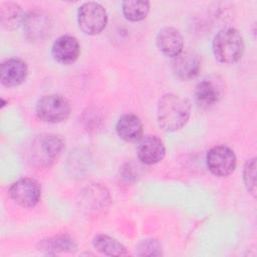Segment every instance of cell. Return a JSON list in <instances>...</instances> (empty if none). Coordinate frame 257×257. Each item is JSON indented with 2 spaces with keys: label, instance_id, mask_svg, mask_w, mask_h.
Listing matches in <instances>:
<instances>
[{
  "label": "cell",
  "instance_id": "1",
  "mask_svg": "<svg viewBox=\"0 0 257 257\" xmlns=\"http://www.w3.org/2000/svg\"><path fill=\"white\" fill-rule=\"evenodd\" d=\"M190 114V101L181 95L168 93L159 100L157 118L164 131L176 132L182 128L189 120Z\"/></svg>",
  "mask_w": 257,
  "mask_h": 257
},
{
  "label": "cell",
  "instance_id": "2",
  "mask_svg": "<svg viewBox=\"0 0 257 257\" xmlns=\"http://www.w3.org/2000/svg\"><path fill=\"white\" fill-rule=\"evenodd\" d=\"M244 41L241 33L235 28L221 29L213 39V53L215 58L231 64L237 62L243 55Z\"/></svg>",
  "mask_w": 257,
  "mask_h": 257
},
{
  "label": "cell",
  "instance_id": "3",
  "mask_svg": "<svg viewBox=\"0 0 257 257\" xmlns=\"http://www.w3.org/2000/svg\"><path fill=\"white\" fill-rule=\"evenodd\" d=\"M64 143L55 135L38 136L32 143L30 149V160L39 168L50 167L60 156Z\"/></svg>",
  "mask_w": 257,
  "mask_h": 257
},
{
  "label": "cell",
  "instance_id": "4",
  "mask_svg": "<svg viewBox=\"0 0 257 257\" xmlns=\"http://www.w3.org/2000/svg\"><path fill=\"white\" fill-rule=\"evenodd\" d=\"M70 111L69 101L60 94L44 95L36 104V114L45 122H61L68 118Z\"/></svg>",
  "mask_w": 257,
  "mask_h": 257
},
{
  "label": "cell",
  "instance_id": "5",
  "mask_svg": "<svg viewBox=\"0 0 257 257\" xmlns=\"http://www.w3.org/2000/svg\"><path fill=\"white\" fill-rule=\"evenodd\" d=\"M77 22L83 33L88 35L98 34L106 26V10L96 2L83 3L77 11Z\"/></svg>",
  "mask_w": 257,
  "mask_h": 257
},
{
  "label": "cell",
  "instance_id": "6",
  "mask_svg": "<svg viewBox=\"0 0 257 257\" xmlns=\"http://www.w3.org/2000/svg\"><path fill=\"white\" fill-rule=\"evenodd\" d=\"M209 171L217 177H227L236 168V156L227 146H216L210 149L206 156Z\"/></svg>",
  "mask_w": 257,
  "mask_h": 257
},
{
  "label": "cell",
  "instance_id": "7",
  "mask_svg": "<svg viewBox=\"0 0 257 257\" xmlns=\"http://www.w3.org/2000/svg\"><path fill=\"white\" fill-rule=\"evenodd\" d=\"M9 194L11 199L21 207L31 208L40 201L41 187L34 179L22 178L11 185Z\"/></svg>",
  "mask_w": 257,
  "mask_h": 257
},
{
  "label": "cell",
  "instance_id": "8",
  "mask_svg": "<svg viewBox=\"0 0 257 257\" xmlns=\"http://www.w3.org/2000/svg\"><path fill=\"white\" fill-rule=\"evenodd\" d=\"M224 82L219 76H210L200 81L195 90L196 101L199 106L209 108L219 102L224 94Z\"/></svg>",
  "mask_w": 257,
  "mask_h": 257
},
{
  "label": "cell",
  "instance_id": "9",
  "mask_svg": "<svg viewBox=\"0 0 257 257\" xmlns=\"http://www.w3.org/2000/svg\"><path fill=\"white\" fill-rule=\"evenodd\" d=\"M22 24L26 37L31 41L44 39L51 29L50 16L46 12L37 9L26 13Z\"/></svg>",
  "mask_w": 257,
  "mask_h": 257
},
{
  "label": "cell",
  "instance_id": "10",
  "mask_svg": "<svg viewBox=\"0 0 257 257\" xmlns=\"http://www.w3.org/2000/svg\"><path fill=\"white\" fill-rule=\"evenodd\" d=\"M137 155L142 163L153 165L164 159L166 149L163 141L157 136H146L139 141Z\"/></svg>",
  "mask_w": 257,
  "mask_h": 257
},
{
  "label": "cell",
  "instance_id": "11",
  "mask_svg": "<svg viewBox=\"0 0 257 257\" xmlns=\"http://www.w3.org/2000/svg\"><path fill=\"white\" fill-rule=\"evenodd\" d=\"M172 69L175 75L183 80L196 77L201 69V60L193 51H182L173 58Z\"/></svg>",
  "mask_w": 257,
  "mask_h": 257
},
{
  "label": "cell",
  "instance_id": "12",
  "mask_svg": "<svg viewBox=\"0 0 257 257\" xmlns=\"http://www.w3.org/2000/svg\"><path fill=\"white\" fill-rule=\"evenodd\" d=\"M52 56L61 64L73 63L79 56L80 46L78 40L71 35L58 37L52 45Z\"/></svg>",
  "mask_w": 257,
  "mask_h": 257
},
{
  "label": "cell",
  "instance_id": "13",
  "mask_svg": "<svg viewBox=\"0 0 257 257\" xmlns=\"http://www.w3.org/2000/svg\"><path fill=\"white\" fill-rule=\"evenodd\" d=\"M159 50L166 56L176 57L184 48V39L181 32L174 27L162 28L156 38Z\"/></svg>",
  "mask_w": 257,
  "mask_h": 257
},
{
  "label": "cell",
  "instance_id": "14",
  "mask_svg": "<svg viewBox=\"0 0 257 257\" xmlns=\"http://www.w3.org/2000/svg\"><path fill=\"white\" fill-rule=\"evenodd\" d=\"M27 73V65L22 59L10 58L1 64L0 80L7 87L17 86L26 79Z\"/></svg>",
  "mask_w": 257,
  "mask_h": 257
},
{
  "label": "cell",
  "instance_id": "15",
  "mask_svg": "<svg viewBox=\"0 0 257 257\" xmlns=\"http://www.w3.org/2000/svg\"><path fill=\"white\" fill-rule=\"evenodd\" d=\"M115 131L117 136L124 142H139L143 137V123L136 114L126 113L117 119Z\"/></svg>",
  "mask_w": 257,
  "mask_h": 257
},
{
  "label": "cell",
  "instance_id": "16",
  "mask_svg": "<svg viewBox=\"0 0 257 257\" xmlns=\"http://www.w3.org/2000/svg\"><path fill=\"white\" fill-rule=\"evenodd\" d=\"M38 248L47 253L56 254L59 252H74L77 246L74 240L68 235H57L40 241Z\"/></svg>",
  "mask_w": 257,
  "mask_h": 257
},
{
  "label": "cell",
  "instance_id": "17",
  "mask_svg": "<svg viewBox=\"0 0 257 257\" xmlns=\"http://www.w3.org/2000/svg\"><path fill=\"white\" fill-rule=\"evenodd\" d=\"M24 15L21 7L14 2L2 3L0 7V21L4 28L12 30L23 22Z\"/></svg>",
  "mask_w": 257,
  "mask_h": 257
},
{
  "label": "cell",
  "instance_id": "18",
  "mask_svg": "<svg viewBox=\"0 0 257 257\" xmlns=\"http://www.w3.org/2000/svg\"><path fill=\"white\" fill-rule=\"evenodd\" d=\"M93 247L100 253L108 256H122L126 255L125 247L120 244L117 240L104 235L99 234L93 238Z\"/></svg>",
  "mask_w": 257,
  "mask_h": 257
},
{
  "label": "cell",
  "instance_id": "19",
  "mask_svg": "<svg viewBox=\"0 0 257 257\" xmlns=\"http://www.w3.org/2000/svg\"><path fill=\"white\" fill-rule=\"evenodd\" d=\"M150 11V3L148 1L127 0L122 2V13L130 21H141L145 19Z\"/></svg>",
  "mask_w": 257,
  "mask_h": 257
},
{
  "label": "cell",
  "instance_id": "20",
  "mask_svg": "<svg viewBox=\"0 0 257 257\" xmlns=\"http://www.w3.org/2000/svg\"><path fill=\"white\" fill-rule=\"evenodd\" d=\"M244 184L249 193L253 196L256 194V159L252 158L248 160L244 166L243 171Z\"/></svg>",
  "mask_w": 257,
  "mask_h": 257
},
{
  "label": "cell",
  "instance_id": "21",
  "mask_svg": "<svg viewBox=\"0 0 257 257\" xmlns=\"http://www.w3.org/2000/svg\"><path fill=\"white\" fill-rule=\"evenodd\" d=\"M139 255H149V256H155V255H161V245L160 243L155 239H146L143 240L139 246Z\"/></svg>",
  "mask_w": 257,
  "mask_h": 257
}]
</instances>
